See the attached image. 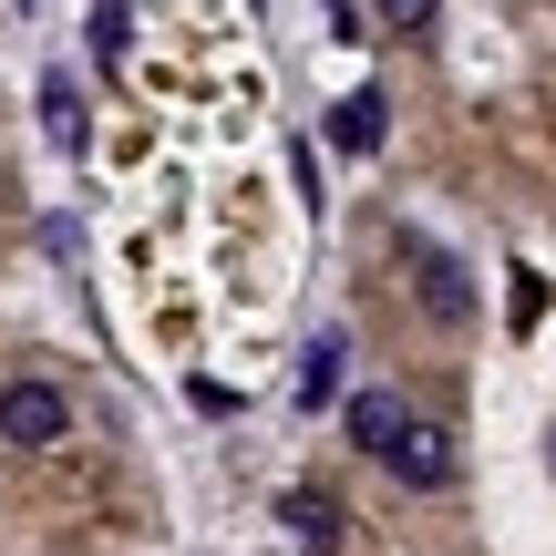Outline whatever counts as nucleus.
I'll return each mask as SVG.
<instances>
[{
  "mask_svg": "<svg viewBox=\"0 0 556 556\" xmlns=\"http://www.w3.org/2000/svg\"><path fill=\"white\" fill-rule=\"evenodd\" d=\"M340 361H351V340H340V330H319V340H309V361H299V413L340 402Z\"/></svg>",
  "mask_w": 556,
  "mask_h": 556,
  "instance_id": "nucleus-5",
  "label": "nucleus"
},
{
  "mask_svg": "<svg viewBox=\"0 0 556 556\" xmlns=\"http://www.w3.org/2000/svg\"><path fill=\"white\" fill-rule=\"evenodd\" d=\"M402 422H413V413H402L392 392H361V402H351V443H361V454H381V443H392Z\"/></svg>",
  "mask_w": 556,
  "mask_h": 556,
  "instance_id": "nucleus-7",
  "label": "nucleus"
},
{
  "mask_svg": "<svg viewBox=\"0 0 556 556\" xmlns=\"http://www.w3.org/2000/svg\"><path fill=\"white\" fill-rule=\"evenodd\" d=\"M62 433H73V402H62L52 381H0V443H21V454H52Z\"/></svg>",
  "mask_w": 556,
  "mask_h": 556,
  "instance_id": "nucleus-1",
  "label": "nucleus"
},
{
  "mask_svg": "<svg viewBox=\"0 0 556 556\" xmlns=\"http://www.w3.org/2000/svg\"><path fill=\"white\" fill-rule=\"evenodd\" d=\"M402 258H413V299L443 319V330H454V319H475V289H464V268L443 258L433 238H402Z\"/></svg>",
  "mask_w": 556,
  "mask_h": 556,
  "instance_id": "nucleus-3",
  "label": "nucleus"
},
{
  "mask_svg": "<svg viewBox=\"0 0 556 556\" xmlns=\"http://www.w3.org/2000/svg\"><path fill=\"white\" fill-rule=\"evenodd\" d=\"M381 114H392V103H381L371 83L340 93V103H330V144H340V155H381Z\"/></svg>",
  "mask_w": 556,
  "mask_h": 556,
  "instance_id": "nucleus-4",
  "label": "nucleus"
},
{
  "mask_svg": "<svg viewBox=\"0 0 556 556\" xmlns=\"http://www.w3.org/2000/svg\"><path fill=\"white\" fill-rule=\"evenodd\" d=\"M381 464H392L413 495H443V484H454V433H433V422H402V433L381 443Z\"/></svg>",
  "mask_w": 556,
  "mask_h": 556,
  "instance_id": "nucleus-2",
  "label": "nucleus"
},
{
  "mask_svg": "<svg viewBox=\"0 0 556 556\" xmlns=\"http://www.w3.org/2000/svg\"><path fill=\"white\" fill-rule=\"evenodd\" d=\"M381 21H392V31H433L443 0H381Z\"/></svg>",
  "mask_w": 556,
  "mask_h": 556,
  "instance_id": "nucleus-8",
  "label": "nucleus"
},
{
  "mask_svg": "<svg viewBox=\"0 0 556 556\" xmlns=\"http://www.w3.org/2000/svg\"><path fill=\"white\" fill-rule=\"evenodd\" d=\"M278 516H289V536L309 546V556H330V546H340V505H330V495H289Z\"/></svg>",
  "mask_w": 556,
  "mask_h": 556,
  "instance_id": "nucleus-6",
  "label": "nucleus"
}]
</instances>
